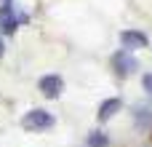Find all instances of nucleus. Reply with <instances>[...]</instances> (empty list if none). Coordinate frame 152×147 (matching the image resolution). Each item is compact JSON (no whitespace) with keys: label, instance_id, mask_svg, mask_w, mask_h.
<instances>
[{"label":"nucleus","instance_id":"obj_1","mask_svg":"<svg viewBox=\"0 0 152 147\" xmlns=\"http://www.w3.org/2000/svg\"><path fill=\"white\" fill-rule=\"evenodd\" d=\"M110 64H112V72H115L118 78H128V75H134V72L139 70L136 56H134L131 51H126V48L115 51V54H112V59H110Z\"/></svg>","mask_w":152,"mask_h":147},{"label":"nucleus","instance_id":"obj_2","mask_svg":"<svg viewBox=\"0 0 152 147\" xmlns=\"http://www.w3.org/2000/svg\"><path fill=\"white\" fill-rule=\"evenodd\" d=\"M53 123H56V118H53L51 112H45V110H29V112L21 118V129H24V131H32V134L48 131Z\"/></svg>","mask_w":152,"mask_h":147},{"label":"nucleus","instance_id":"obj_3","mask_svg":"<svg viewBox=\"0 0 152 147\" xmlns=\"http://www.w3.org/2000/svg\"><path fill=\"white\" fill-rule=\"evenodd\" d=\"M37 88H40V94H43L45 99H56V96H61V91H64V80H61L59 75H45V78H40Z\"/></svg>","mask_w":152,"mask_h":147},{"label":"nucleus","instance_id":"obj_4","mask_svg":"<svg viewBox=\"0 0 152 147\" xmlns=\"http://www.w3.org/2000/svg\"><path fill=\"white\" fill-rule=\"evenodd\" d=\"M19 16L13 11V5H0V35H13L19 27Z\"/></svg>","mask_w":152,"mask_h":147},{"label":"nucleus","instance_id":"obj_5","mask_svg":"<svg viewBox=\"0 0 152 147\" xmlns=\"http://www.w3.org/2000/svg\"><path fill=\"white\" fill-rule=\"evenodd\" d=\"M120 43L126 51H136V48H144L147 46V35L139 32V29H123L120 32Z\"/></svg>","mask_w":152,"mask_h":147},{"label":"nucleus","instance_id":"obj_6","mask_svg":"<svg viewBox=\"0 0 152 147\" xmlns=\"http://www.w3.org/2000/svg\"><path fill=\"white\" fill-rule=\"evenodd\" d=\"M120 107H123V102L118 99V96H110V99H104L102 104H99V121L104 123V121H110L115 112H120Z\"/></svg>","mask_w":152,"mask_h":147},{"label":"nucleus","instance_id":"obj_7","mask_svg":"<svg viewBox=\"0 0 152 147\" xmlns=\"http://www.w3.org/2000/svg\"><path fill=\"white\" fill-rule=\"evenodd\" d=\"M134 123H136V129H150L152 126V107L136 104L134 107Z\"/></svg>","mask_w":152,"mask_h":147},{"label":"nucleus","instance_id":"obj_8","mask_svg":"<svg viewBox=\"0 0 152 147\" xmlns=\"http://www.w3.org/2000/svg\"><path fill=\"white\" fill-rule=\"evenodd\" d=\"M107 145H110V139H107L104 131H91V137H88V147H107Z\"/></svg>","mask_w":152,"mask_h":147},{"label":"nucleus","instance_id":"obj_9","mask_svg":"<svg viewBox=\"0 0 152 147\" xmlns=\"http://www.w3.org/2000/svg\"><path fill=\"white\" fill-rule=\"evenodd\" d=\"M142 88H144V94L152 99V72H144V78H142Z\"/></svg>","mask_w":152,"mask_h":147},{"label":"nucleus","instance_id":"obj_10","mask_svg":"<svg viewBox=\"0 0 152 147\" xmlns=\"http://www.w3.org/2000/svg\"><path fill=\"white\" fill-rule=\"evenodd\" d=\"M0 5H11V0H3V3H0Z\"/></svg>","mask_w":152,"mask_h":147},{"label":"nucleus","instance_id":"obj_11","mask_svg":"<svg viewBox=\"0 0 152 147\" xmlns=\"http://www.w3.org/2000/svg\"><path fill=\"white\" fill-rule=\"evenodd\" d=\"M0 56H3V40H0Z\"/></svg>","mask_w":152,"mask_h":147}]
</instances>
